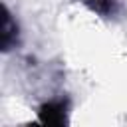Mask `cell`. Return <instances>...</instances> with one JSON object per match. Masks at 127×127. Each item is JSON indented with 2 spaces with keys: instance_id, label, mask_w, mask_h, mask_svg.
Returning <instances> with one entry per match:
<instances>
[{
  "instance_id": "obj_1",
  "label": "cell",
  "mask_w": 127,
  "mask_h": 127,
  "mask_svg": "<svg viewBox=\"0 0 127 127\" xmlns=\"http://www.w3.org/2000/svg\"><path fill=\"white\" fill-rule=\"evenodd\" d=\"M38 119L44 125H65L67 123V101L65 99H50L40 105Z\"/></svg>"
},
{
  "instance_id": "obj_2",
  "label": "cell",
  "mask_w": 127,
  "mask_h": 127,
  "mask_svg": "<svg viewBox=\"0 0 127 127\" xmlns=\"http://www.w3.org/2000/svg\"><path fill=\"white\" fill-rule=\"evenodd\" d=\"M0 46H2V52H10L12 48H16L18 40H20V28L16 24V20L12 18L10 10L4 6L2 10V28H0Z\"/></svg>"
},
{
  "instance_id": "obj_3",
  "label": "cell",
  "mask_w": 127,
  "mask_h": 127,
  "mask_svg": "<svg viewBox=\"0 0 127 127\" xmlns=\"http://www.w3.org/2000/svg\"><path fill=\"white\" fill-rule=\"evenodd\" d=\"M91 12H95L97 16H103V18H109V16H115L117 12V0H81Z\"/></svg>"
}]
</instances>
